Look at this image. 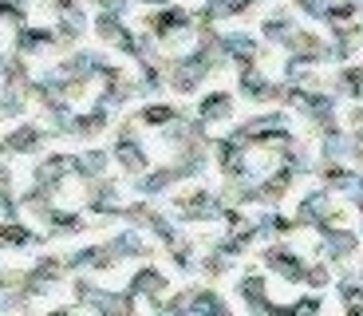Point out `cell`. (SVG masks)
Segmentation results:
<instances>
[{"label":"cell","instance_id":"6da1fadb","mask_svg":"<svg viewBox=\"0 0 363 316\" xmlns=\"http://www.w3.org/2000/svg\"><path fill=\"white\" fill-rule=\"evenodd\" d=\"M64 269H67V261H60V257L44 253V257H40V261L24 273V280H20V293H24L28 300H32V297H44V293H52L55 285H60Z\"/></svg>","mask_w":363,"mask_h":316},{"label":"cell","instance_id":"7a4b0ae2","mask_svg":"<svg viewBox=\"0 0 363 316\" xmlns=\"http://www.w3.org/2000/svg\"><path fill=\"white\" fill-rule=\"evenodd\" d=\"M83 202H87L91 214L99 217H123V206H118V190L111 186L107 178H95L87 186V194H83Z\"/></svg>","mask_w":363,"mask_h":316},{"label":"cell","instance_id":"3957f363","mask_svg":"<svg viewBox=\"0 0 363 316\" xmlns=\"http://www.w3.org/2000/svg\"><path fill=\"white\" fill-rule=\"evenodd\" d=\"M91 308H95L99 316H135L138 312V297L130 289H123V293L99 289V293H95V300H91Z\"/></svg>","mask_w":363,"mask_h":316},{"label":"cell","instance_id":"277c9868","mask_svg":"<svg viewBox=\"0 0 363 316\" xmlns=\"http://www.w3.org/2000/svg\"><path fill=\"white\" fill-rule=\"evenodd\" d=\"M115 158H118V166H123L127 174H143L146 170V154H143V146L135 143V131H130V126H123V135H118Z\"/></svg>","mask_w":363,"mask_h":316},{"label":"cell","instance_id":"5b68a950","mask_svg":"<svg viewBox=\"0 0 363 316\" xmlns=\"http://www.w3.org/2000/svg\"><path fill=\"white\" fill-rule=\"evenodd\" d=\"M130 293L135 297H146L150 305H162V293H166V277L158 269H138L130 277Z\"/></svg>","mask_w":363,"mask_h":316},{"label":"cell","instance_id":"8992f818","mask_svg":"<svg viewBox=\"0 0 363 316\" xmlns=\"http://www.w3.org/2000/svg\"><path fill=\"white\" fill-rule=\"evenodd\" d=\"M72 170V158L67 154H52V158H44V163L36 166V174H32V182L44 190H55L60 182H64V174Z\"/></svg>","mask_w":363,"mask_h":316},{"label":"cell","instance_id":"52a82bcc","mask_svg":"<svg viewBox=\"0 0 363 316\" xmlns=\"http://www.w3.org/2000/svg\"><path fill=\"white\" fill-rule=\"evenodd\" d=\"M83 226H91V222H83V214H72V209H52V217H48V237L83 234Z\"/></svg>","mask_w":363,"mask_h":316},{"label":"cell","instance_id":"ba28073f","mask_svg":"<svg viewBox=\"0 0 363 316\" xmlns=\"http://www.w3.org/2000/svg\"><path fill=\"white\" fill-rule=\"evenodd\" d=\"M40 143H44V135H40L36 126H16V131L4 138V151L9 154H32V151H40Z\"/></svg>","mask_w":363,"mask_h":316},{"label":"cell","instance_id":"9c48e42d","mask_svg":"<svg viewBox=\"0 0 363 316\" xmlns=\"http://www.w3.org/2000/svg\"><path fill=\"white\" fill-rule=\"evenodd\" d=\"M44 237L32 234L28 226H16V222H0V245H12V249H32L40 245Z\"/></svg>","mask_w":363,"mask_h":316},{"label":"cell","instance_id":"30bf717a","mask_svg":"<svg viewBox=\"0 0 363 316\" xmlns=\"http://www.w3.org/2000/svg\"><path fill=\"white\" fill-rule=\"evenodd\" d=\"M72 170L79 174L83 182L103 178V174H107V154H103V151H87V154H79V158H72Z\"/></svg>","mask_w":363,"mask_h":316},{"label":"cell","instance_id":"8fae6325","mask_svg":"<svg viewBox=\"0 0 363 316\" xmlns=\"http://www.w3.org/2000/svg\"><path fill=\"white\" fill-rule=\"evenodd\" d=\"M107 249L115 253L118 261H127V257H143V253H146V249H143V237H138L135 229H123V234H115V237L107 241Z\"/></svg>","mask_w":363,"mask_h":316},{"label":"cell","instance_id":"7c38bea8","mask_svg":"<svg viewBox=\"0 0 363 316\" xmlns=\"http://www.w3.org/2000/svg\"><path fill=\"white\" fill-rule=\"evenodd\" d=\"M52 194H55V190H44V186H32V190H24V194H20V206H24V209H32V214H36V217H44V222H48V217H52Z\"/></svg>","mask_w":363,"mask_h":316},{"label":"cell","instance_id":"4fadbf2b","mask_svg":"<svg viewBox=\"0 0 363 316\" xmlns=\"http://www.w3.org/2000/svg\"><path fill=\"white\" fill-rule=\"evenodd\" d=\"M174 178H178L174 170H150V174H143V178L135 182V190L143 194V198H155V194H162V190L170 186Z\"/></svg>","mask_w":363,"mask_h":316},{"label":"cell","instance_id":"5bb4252c","mask_svg":"<svg viewBox=\"0 0 363 316\" xmlns=\"http://www.w3.org/2000/svg\"><path fill=\"white\" fill-rule=\"evenodd\" d=\"M190 308H194L198 316H229L213 293H190Z\"/></svg>","mask_w":363,"mask_h":316},{"label":"cell","instance_id":"9a60e30c","mask_svg":"<svg viewBox=\"0 0 363 316\" xmlns=\"http://www.w3.org/2000/svg\"><path fill=\"white\" fill-rule=\"evenodd\" d=\"M209 209V198L206 194H194V198H182L178 202V217H186V222H201Z\"/></svg>","mask_w":363,"mask_h":316},{"label":"cell","instance_id":"2e32d148","mask_svg":"<svg viewBox=\"0 0 363 316\" xmlns=\"http://www.w3.org/2000/svg\"><path fill=\"white\" fill-rule=\"evenodd\" d=\"M123 217H127L130 226H146V229H150V222H155L158 214L150 206H143V202H138V206H123Z\"/></svg>","mask_w":363,"mask_h":316},{"label":"cell","instance_id":"e0dca14e","mask_svg":"<svg viewBox=\"0 0 363 316\" xmlns=\"http://www.w3.org/2000/svg\"><path fill=\"white\" fill-rule=\"evenodd\" d=\"M28 297L20 289H0V312H24Z\"/></svg>","mask_w":363,"mask_h":316},{"label":"cell","instance_id":"ac0fdd59","mask_svg":"<svg viewBox=\"0 0 363 316\" xmlns=\"http://www.w3.org/2000/svg\"><path fill=\"white\" fill-rule=\"evenodd\" d=\"M72 293H75V300H79V305H91V300H95V293H99V285H95L91 277H75L72 280Z\"/></svg>","mask_w":363,"mask_h":316},{"label":"cell","instance_id":"d6986e66","mask_svg":"<svg viewBox=\"0 0 363 316\" xmlns=\"http://www.w3.org/2000/svg\"><path fill=\"white\" fill-rule=\"evenodd\" d=\"M150 229H155V237H158V241H166V245H178V234H174L170 217H162V214H158L155 222H150Z\"/></svg>","mask_w":363,"mask_h":316},{"label":"cell","instance_id":"ffe728a7","mask_svg":"<svg viewBox=\"0 0 363 316\" xmlns=\"http://www.w3.org/2000/svg\"><path fill=\"white\" fill-rule=\"evenodd\" d=\"M16 209H20V198H12L9 186H0V222H12Z\"/></svg>","mask_w":363,"mask_h":316},{"label":"cell","instance_id":"44dd1931","mask_svg":"<svg viewBox=\"0 0 363 316\" xmlns=\"http://www.w3.org/2000/svg\"><path fill=\"white\" fill-rule=\"evenodd\" d=\"M95 249H99V245H87V249H75L72 257H67V269H87V265L95 261Z\"/></svg>","mask_w":363,"mask_h":316},{"label":"cell","instance_id":"7402d4cb","mask_svg":"<svg viewBox=\"0 0 363 316\" xmlns=\"http://www.w3.org/2000/svg\"><path fill=\"white\" fill-rule=\"evenodd\" d=\"M99 131H103V115H87V119H79V123H75V135H83V138L99 135Z\"/></svg>","mask_w":363,"mask_h":316},{"label":"cell","instance_id":"603a6c76","mask_svg":"<svg viewBox=\"0 0 363 316\" xmlns=\"http://www.w3.org/2000/svg\"><path fill=\"white\" fill-rule=\"evenodd\" d=\"M115 265H118V257H115V253L107 249V245H99V249H95V261H91V269L107 273V269H115Z\"/></svg>","mask_w":363,"mask_h":316},{"label":"cell","instance_id":"cb8c5ba5","mask_svg":"<svg viewBox=\"0 0 363 316\" xmlns=\"http://www.w3.org/2000/svg\"><path fill=\"white\" fill-rule=\"evenodd\" d=\"M186 305H190V293H182V297H170L162 308H166L170 316H182V312H186Z\"/></svg>","mask_w":363,"mask_h":316},{"label":"cell","instance_id":"d4e9b609","mask_svg":"<svg viewBox=\"0 0 363 316\" xmlns=\"http://www.w3.org/2000/svg\"><path fill=\"white\" fill-rule=\"evenodd\" d=\"M174 265H178V269H190V245H174Z\"/></svg>","mask_w":363,"mask_h":316},{"label":"cell","instance_id":"484cf974","mask_svg":"<svg viewBox=\"0 0 363 316\" xmlns=\"http://www.w3.org/2000/svg\"><path fill=\"white\" fill-rule=\"evenodd\" d=\"M48 316H79V312H75V308H52Z\"/></svg>","mask_w":363,"mask_h":316},{"label":"cell","instance_id":"4316f807","mask_svg":"<svg viewBox=\"0 0 363 316\" xmlns=\"http://www.w3.org/2000/svg\"><path fill=\"white\" fill-rule=\"evenodd\" d=\"M162 316H170V312H162Z\"/></svg>","mask_w":363,"mask_h":316}]
</instances>
